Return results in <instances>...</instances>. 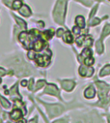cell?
Wrapping results in <instances>:
<instances>
[{"mask_svg": "<svg viewBox=\"0 0 110 123\" xmlns=\"http://www.w3.org/2000/svg\"><path fill=\"white\" fill-rule=\"evenodd\" d=\"M66 0H58L53 11V18L57 23H64L65 14H66Z\"/></svg>", "mask_w": 110, "mask_h": 123, "instance_id": "cell-1", "label": "cell"}, {"mask_svg": "<svg viewBox=\"0 0 110 123\" xmlns=\"http://www.w3.org/2000/svg\"><path fill=\"white\" fill-rule=\"evenodd\" d=\"M33 38H35V37L32 36L31 34H28L27 32H21V33L18 35L19 41L24 45V47H25L26 49H31V47H32L31 43H32V39H33Z\"/></svg>", "mask_w": 110, "mask_h": 123, "instance_id": "cell-2", "label": "cell"}, {"mask_svg": "<svg viewBox=\"0 0 110 123\" xmlns=\"http://www.w3.org/2000/svg\"><path fill=\"white\" fill-rule=\"evenodd\" d=\"M45 107L47 109V112L49 114V117H51V118L60 114L64 110V108L58 104H56V105H45Z\"/></svg>", "mask_w": 110, "mask_h": 123, "instance_id": "cell-3", "label": "cell"}, {"mask_svg": "<svg viewBox=\"0 0 110 123\" xmlns=\"http://www.w3.org/2000/svg\"><path fill=\"white\" fill-rule=\"evenodd\" d=\"M50 54L48 55H37L35 56V59H36V63L40 66H43V67H45L49 64L50 62V58H49Z\"/></svg>", "mask_w": 110, "mask_h": 123, "instance_id": "cell-4", "label": "cell"}, {"mask_svg": "<svg viewBox=\"0 0 110 123\" xmlns=\"http://www.w3.org/2000/svg\"><path fill=\"white\" fill-rule=\"evenodd\" d=\"M97 84L99 86V98L102 100V99L105 98L106 93L108 92V90L110 89V86H108L104 82H99V81H97Z\"/></svg>", "mask_w": 110, "mask_h": 123, "instance_id": "cell-5", "label": "cell"}, {"mask_svg": "<svg viewBox=\"0 0 110 123\" xmlns=\"http://www.w3.org/2000/svg\"><path fill=\"white\" fill-rule=\"evenodd\" d=\"M78 72L82 77H92V75L94 74V69L91 66L85 65V66H80Z\"/></svg>", "mask_w": 110, "mask_h": 123, "instance_id": "cell-6", "label": "cell"}, {"mask_svg": "<svg viewBox=\"0 0 110 123\" xmlns=\"http://www.w3.org/2000/svg\"><path fill=\"white\" fill-rule=\"evenodd\" d=\"M44 93L59 97V90L56 87V85H54V84H47L45 89H44Z\"/></svg>", "mask_w": 110, "mask_h": 123, "instance_id": "cell-7", "label": "cell"}, {"mask_svg": "<svg viewBox=\"0 0 110 123\" xmlns=\"http://www.w3.org/2000/svg\"><path fill=\"white\" fill-rule=\"evenodd\" d=\"M61 85L66 91H72V88L74 87L75 83H74L73 80H62L61 81Z\"/></svg>", "mask_w": 110, "mask_h": 123, "instance_id": "cell-8", "label": "cell"}, {"mask_svg": "<svg viewBox=\"0 0 110 123\" xmlns=\"http://www.w3.org/2000/svg\"><path fill=\"white\" fill-rule=\"evenodd\" d=\"M95 94H96V90H95V88H94L93 86H89V87L85 90V92H84V95H85V97H86L87 99H92V98H94V97H95Z\"/></svg>", "mask_w": 110, "mask_h": 123, "instance_id": "cell-9", "label": "cell"}, {"mask_svg": "<svg viewBox=\"0 0 110 123\" xmlns=\"http://www.w3.org/2000/svg\"><path fill=\"white\" fill-rule=\"evenodd\" d=\"M19 13L23 16V17H29L31 16V10L30 8L27 6V5H22L20 8H19Z\"/></svg>", "mask_w": 110, "mask_h": 123, "instance_id": "cell-10", "label": "cell"}, {"mask_svg": "<svg viewBox=\"0 0 110 123\" xmlns=\"http://www.w3.org/2000/svg\"><path fill=\"white\" fill-rule=\"evenodd\" d=\"M44 46H45V44L44 43L43 40H36V41L34 42V44H33V49H34L36 51H41V50L44 49Z\"/></svg>", "mask_w": 110, "mask_h": 123, "instance_id": "cell-11", "label": "cell"}, {"mask_svg": "<svg viewBox=\"0 0 110 123\" xmlns=\"http://www.w3.org/2000/svg\"><path fill=\"white\" fill-rule=\"evenodd\" d=\"M21 116H22V112H21L20 110H14V111L10 113V117H11V119H13V120H17V119H19Z\"/></svg>", "mask_w": 110, "mask_h": 123, "instance_id": "cell-12", "label": "cell"}, {"mask_svg": "<svg viewBox=\"0 0 110 123\" xmlns=\"http://www.w3.org/2000/svg\"><path fill=\"white\" fill-rule=\"evenodd\" d=\"M89 56H92V50L90 49L86 48V49H84L83 51H82V53L79 55V61H82V59H83V58L85 59V58H87Z\"/></svg>", "mask_w": 110, "mask_h": 123, "instance_id": "cell-13", "label": "cell"}, {"mask_svg": "<svg viewBox=\"0 0 110 123\" xmlns=\"http://www.w3.org/2000/svg\"><path fill=\"white\" fill-rule=\"evenodd\" d=\"M75 23L78 27L80 28H84L85 26V20H84V18L82 17V16H77L75 18Z\"/></svg>", "mask_w": 110, "mask_h": 123, "instance_id": "cell-14", "label": "cell"}, {"mask_svg": "<svg viewBox=\"0 0 110 123\" xmlns=\"http://www.w3.org/2000/svg\"><path fill=\"white\" fill-rule=\"evenodd\" d=\"M54 34V30L53 29H49V30H46V31L43 32L42 33V37L44 39V40H49L52 38V35Z\"/></svg>", "mask_w": 110, "mask_h": 123, "instance_id": "cell-15", "label": "cell"}, {"mask_svg": "<svg viewBox=\"0 0 110 123\" xmlns=\"http://www.w3.org/2000/svg\"><path fill=\"white\" fill-rule=\"evenodd\" d=\"M63 39H64V41H65L66 43L71 44V43L72 42V35L71 34L70 31H66V32H64V34H63Z\"/></svg>", "mask_w": 110, "mask_h": 123, "instance_id": "cell-16", "label": "cell"}, {"mask_svg": "<svg viewBox=\"0 0 110 123\" xmlns=\"http://www.w3.org/2000/svg\"><path fill=\"white\" fill-rule=\"evenodd\" d=\"M110 74V65H106L101 71H100V74L99 76L100 77H103V76H107Z\"/></svg>", "mask_w": 110, "mask_h": 123, "instance_id": "cell-17", "label": "cell"}, {"mask_svg": "<svg viewBox=\"0 0 110 123\" xmlns=\"http://www.w3.org/2000/svg\"><path fill=\"white\" fill-rule=\"evenodd\" d=\"M22 6V2L20 1V0H15V1L13 2L12 4V8L14 10H19V8Z\"/></svg>", "mask_w": 110, "mask_h": 123, "instance_id": "cell-18", "label": "cell"}, {"mask_svg": "<svg viewBox=\"0 0 110 123\" xmlns=\"http://www.w3.org/2000/svg\"><path fill=\"white\" fill-rule=\"evenodd\" d=\"M15 19H16V21L18 23V25H19L21 28H23V29L26 28V22H25L24 20H22L21 18H19L16 17V16H15Z\"/></svg>", "mask_w": 110, "mask_h": 123, "instance_id": "cell-19", "label": "cell"}, {"mask_svg": "<svg viewBox=\"0 0 110 123\" xmlns=\"http://www.w3.org/2000/svg\"><path fill=\"white\" fill-rule=\"evenodd\" d=\"M96 49H97V51H98L99 53H101V52L103 51V46H102V44H101V39L99 40V41L96 43Z\"/></svg>", "mask_w": 110, "mask_h": 123, "instance_id": "cell-20", "label": "cell"}, {"mask_svg": "<svg viewBox=\"0 0 110 123\" xmlns=\"http://www.w3.org/2000/svg\"><path fill=\"white\" fill-rule=\"evenodd\" d=\"M110 33V24H107L105 25V27L103 28V31H102V35H101V39L105 36H107L108 34Z\"/></svg>", "mask_w": 110, "mask_h": 123, "instance_id": "cell-21", "label": "cell"}, {"mask_svg": "<svg viewBox=\"0 0 110 123\" xmlns=\"http://www.w3.org/2000/svg\"><path fill=\"white\" fill-rule=\"evenodd\" d=\"M0 102H1V105H2L4 108H6V109H9V108H10V103H9L5 98H3L2 96H0Z\"/></svg>", "mask_w": 110, "mask_h": 123, "instance_id": "cell-22", "label": "cell"}, {"mask_svg": "<svg viewBox=\"0 0 110 123\" xmlns=\"http://www.w3.org/2000/svg\"><path fill=\"white\" fill-rule=\"evenodd\" d=\"M94 62H95V60H94V58H92L91 56H89V57H87V58L84 59V63H85V65H88V66L93 65Z\"/></svg>", "mask_w": 110, "mask_h": 123, "instance_id": "cell-23", "label": "cell"}, {"mask_svg": "<svg viewBox=\"0 0 110 123\" xmlns=\"http://www.w3.org/2000/svg\"><path fill=\"white\" fill-rule=\"evenodd\" d=\"M86 38V36H84V35H82V36H80V37H78L77 39H76V44H77V46H82L83 45V42H84V39Z\"/></svg>", "mask_w": 110, "mask_h": 123, "instance_id": "cell-24", "label": "cell"}, {"mask_svg": "<svg viewBox=\"0 0 110 123\" xmlns=\"http://www.w3.org/2000/svg\"><path fill=\"white\" fill-rule=\"evenodd\" d=\"M44 84H45V81H44V80H39V81L37 82V84H36V89H35V90L41 89Z\"/></svg>", "mask_w": 110, "mask_h": 123, "instance_id": "cell-25", "label": "cell"}, {"mask_svg": "<svg viewBox=\"0 0 110 123\" xmlns=\"http://www.w3.org/2000/svg\"><path fill=\"white\" fill-rule=\"evenodd\" d=\"M99 22H100V19H99V18H93V19L90 21V25L95 26V25L99 24Z\"/></svg>", "mask_w": 110, "mask_h": 123, "instance_id": "cell-26", "label": "cell"}, {"mask_svg": "<svg viewBox=\"0 0 110 123\" xmlns=\"http://www.w3.org/2000/svg\"><path fill=\"white\" fill-rule=\"evenodd\" d=\"M77 1H80L86 6H91L93 4V0H77Z\"/></svg>", "mask_w": 110, "mask_h": 123, "instance_id": "cell-27", "label": "cell"}, {"mask_svg": "<svg viewBox=\"0 0 110 123\" xmlns=\"http://www.w3.org/2000/svg\"><path fill=\"white\" fill-rule=\"evenodd\" d=\"M30 34H31L32 36H34V37L36 38V37H38V36H39L40 32L38 31V30H36V29H32L31 31H30Z\"/></svg>", "mask_w": 110, "mask_h": 123, "instance_id": "cell-28", "label": "cell"}, {"mask_svg": "<svg viewBox=\"0 0 110 123\" xmlns=\"http://www.w3.org/2000/svg\"><path fill=\"white\" fill-rule=\"evenodd\" d=\"M72 32H73L75 35H79V34H80V27H78V26L73 27V29H72Z\"/></svg>", "mask_w": 110, "mask_h": 123, "instance_id": "cell-29", "label": "cell"}, {"mask_svg": "<svg viewBox=\"0 0 110 123\" xmlns=\"http://www.w3.org/2000/svg\"><path fill=\"white\" fill-rule=\"evenodd\" d=\"M3 2L6 6L8 7H12V4H13V0H3Z\"/></svg>", "mask_w": 110, "mask_h": 123, "instance_id": "cell-30", "label": "cell"}, {"mask_svg": "<svg viewBox=\"0 0 110 123\" xmlns=\"http://www.w3.org/2000/svg\"><path fill=\"white\" fill-rule=\"evenodd\" d=\"M92 42H93V41H92V39H91V38H89L87 41H85V42H83V43H84V46H86V47H90V46L92 45Z\"/></svg>", "mask_w": 110, "mask_h": 123, "instance_id": "cell-31", "label": "cell"}, {"mask_svg": "<svg viewBox=\"0 0 110 123\" xmlns=\"http://www.w3.org/2000/svg\"><path fill=\"white\" fill-rule=\"evenodd\" d=\"M64 29L63 28H60V29H58L57 30V36L58 37H61V36H63V34H64Z\"/></svg>", "mask_w": 110, "mask_h": 123, "instance_id": "cell-32", "label": "cell"}, {"mask_svg": "<svg viewBox=\"0 0 110 123\" xmlns=\"http://www.w3.org/2000/svg\"><path fill=\"white\" fill-rule=\"evenodd\" d=\"M33 84H34V80H30L29 83H28V88L29 90H33Z\"/></svg>", "mask_w": 110, "mask_h": 123, "instance_id": "cell-33", "label": "cell"}, {"mask_svg": "<svg viewBox=\"0 0 110 123\" xmlns=\"http://www.w3.org/2000/svg\"><path fill=\"white\" fill-rule=\"evenodd\" d=\"M6 74H7L6 70H4L3 68H1V67H0V77H3V76H5Z\"/></svg>", "mask_w": 110, "mask_h": 123, "instance_id": "cell-34", "label": "cell"}, {"mask_svg": "<svg viewBox=\"0 0 110 123\" xmlns=\"http://www.w3.org/2000/svg\"><path fill=\"white\" fill-rule=\"evenodd\" d=\"M35 56H36V55L34 54V52H33V51H29V52H28V57H29L30 59H34V58H35Z\"/></svg>", "mask_w": 110, "mask_h": 123, "instance_id": "cell-35", "label": "cell"}, {"mask_svg": "<svg viewBox=\"0 0 110 123\" xmlns=\"http://www.w3.org/2000/svg\"><path fill=\"white\" fill-rule=\"evenodd\" d=\"M96 11H97V6H96V7H95V8L92 10V12H91V14H90V18H92V17L94 16V14L96 13Z\"/></svg>", "mask_w": 110, "mask_h": 123, "instance_id": "cell-36", "label": "cell"}, {"mask_svg": "<svg viewBox=\"0 0 110 123\" xmlns=\"http://www.w3.org/2000/svg\"><path fill=\"white\" fill-rule=\"evenodd\" d=\"M26 84H27L26 80H22V81H21V85H22V86H26Z\"/></svg>", "mask_w": 110, "mask_h": 123, "instance_id": "cell-37", "label": "cell"}, {"mask_svg": "<svg viewBox=\"0 0 110 123\" xmlns=\"http://www.w3.org/2000/svg\"><path fill=\"white\" fill-rule=\"evenodd\" d=\"M105 104H110V96L107 98V101H106V103Z\"/></svg>", "mask_w": 110, "mask_h": 123, "instance_id": "cell-38", "label": "cell"}, {"mask_svg": "<svg viewBox=\"0 0 110 123\" xmlns=\"http://www.w3.org/2000/svg\"><path fill=\"white\" fill-rule=\"evenodd\" d=\"M1 81H2V80H1V79H0V83H1Z\"/></svg>", "mask_w": 110, "mask_h": 123, "instance_id": "cell-39", "label": "cell"}, {"mask_svg": "<svg viewBox=\"0 0 110 123\" xmlns=\"http://www.w3.org/2000/svg\"><path fill=\"white\" fill-rule=\"evenodd\" d=\"M108 119H109V122H110V117H108Z\"/></svg>", "mask_w": 110, "mask_h": 123, "instance_id": "cell-40", "label": "cell"}, {"mask_svg": "<svg viewBox=\"0 0 110 123\" xmlns=\"http://www.w3.org/2000/svg\"><path fill=\"white\" fill-rule=\"evenodd\" d=\"M99 1H103V0H99Z\"/></svg>", "mask_w": 110, "mask_h": 123, "instance_id": "cell-41", "label": "cell"}, {"mask_svg": "<svg viewBox=\"0 0 110 123\" xmlns=\"http://www.w3.org/2000/svg\"><path fill=\"white\" fill-rule=\"evenodd\" d=\"M0 112H1V111H0Z\"/></svg>", "mask_w": 110, "mask_h": 123, "instance_id": "cell-42", "label": "cell"}]
</instances>
